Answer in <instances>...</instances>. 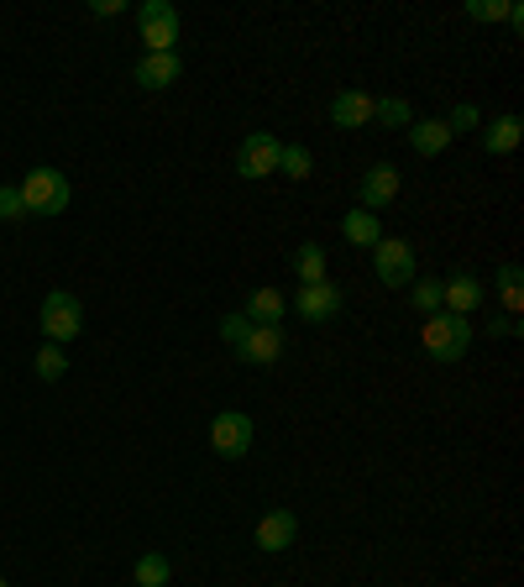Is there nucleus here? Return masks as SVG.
<instances>
[{"mask_svg": "<svg viewBox=\"0 0 524 587\" xmlns=\"http://www.w3.org/2000/svg\"><path fill=\"white\" fill-rule=\"evenodd\" d=\"M420 347H425V357H436V362H462L466 347H472V325L462 321V315H425V325H420Z\"/></svg>", "mask_w": 524, "mask_h": 587, "instance_id": "nucleus-1", "label": "nucleus"}, {"mask_svg": "<svg viewBox=\"0 0 524 587\" xmlns=\"http://www.w3.org/2000/svg\"><path fill=\"white\" fill-rule=\"evenodd\" d=\"M22 200H27V215H63L74 205V184L59 174V168H32L22 184Z\"/></svg>", "mask_w": 524, "mask_h": 587, "instance_id": "nucleus-2", "label": "nucleus"}, {"mask_svg": "<svg viewBox=\"0 0 524 587\" xmlns=\"http://www.w3.org/2000/svg\"><path fill=\"white\" fill-rule=\"evenodd\" d=\"M37 321H42V336H48L53 347H68V341L85 330V304H79L68 289H53V294H42Z\"/></svg>", "mask_w": 524, "mask_h": 587, "instance_id": "nucleus-3", "label": "nucleus"}, {"mask_svg": "<svg viewBox=\"0 0 524 587\" xmlns=\"http://www.w3.org/2000/svg\"><path fill=\"white\" fill-rule=\"evenodd\" d=\"M373 273H378L383 289H409L414 284V247L399 236H383L373 247Z\"/></svg>", "mask_w": 524, "mask_h": 587, "instance_id": "nucleus-4", "label": "nucleus"}, {"mask_svg": "<svg viewBox=\"0 0 524 587\" xmlns=\"http://www.w3.org/2000/svg\"><path fill=\"white\" fill-rule=\"evenodd\" d=\"M137 27H142L147 53H174L178 42V11L169 0H142L137 5Z\"/></svg>", "mask_w": 524, "mask_h": 587, "instance_id": "nucleus-5", "label": "nucleus"}, {"mask_svg": "<svg viewBox=\"0 0 524 587\" xmlns=\"http://www.w3.org/2000/svg\"><path fill=\"white\" fill-rule=\"evenodd\" d=\"M278 152H284V142H278L273 132H247L241 147H236V174L252 178V184L267 174H278Z\"/></svg>", "mask_w": 524, "mask_h": 587, "instance_id": "nucleus-6", "label": "nucleus"}, {"mask_svg": "<svg viewBox=\"0 0 524 587\" xmlns=\"http://www.w3.org/2000/svg\"><path fill=\"white\" fill-rule=\"evenodd\" d=\"M210 446H215V457H226V462H241V457L252 451V414L221 410L215 420H210Z\"/></svg>", "mask_w": 524, "mask_h": 587, "instance_id": "nucleus-7", "label": "nucleus"}, {"mask_svg": "<svg viewBox=\"0 0 524 587\" xmlns=\"http://www.w3.org/2000/svg\"><path fill=\"white\" fill-rule=\"evenodd\" d=\"M341 304H347V299H341V289H336L330 278H325V284H304V289L294 294V315H299V321H310V325L336 321V315H341Z\"/></svg>", "mask_w": 524, "mask_h": 587, "instance_id": "nucleus-8", "label": "nucleus"}, {"mask_svg": "<svg viewBox=\"0 0 524 587\" xmlns=\"http://www.w3.org/2000/svg\"><path fill=\"white\" fill-rule=\"evenodd\" d=\"M241 362H252V367H273L278 357H284V330L278 325H247V336L232 347Z\"/></svg>", "mask_w": 524, "mask_h": 587, "instance_id": "nucleus-9", "label": "nucleus"}, {"mask_svg": "<svg viewBox=\"0 0 524 587\" xmlns=\"http://www.w3.org/2000/svg\"><path fill=\"white\" fill-rule=\"evenodd\" d=\"M394 195H399V168H394V163H373L367 174L357 178V200H362V210H373V215H378Z\"/></svg>", "mask_w": 524, "mask_h": 587, "instance_id": "nucleus-10", "label": "nucleus"}, {"mask_svg": "<svg viewBox=\"0 0 524 587\" xmlns=\"http://www.w3.org/2000/svg\"><path fill=\"white\" fill-rule=\"evenodd\" d=\"M477 304H483V278H477V273H451V278L440 284V310H446V315H462L466 321Z\"/></svg>", "mask_w": 524, "mask_h": 587, "instance_id": "nucleus-11", "label": "nucleus"}, {"mask_svg": "<svg viewBox=\"0 0 524 587\" xmlns=\"http://www.w3.org/2000/svg\"><path fill=\"white\" fill-rule=\"evenodd\" d=\"M294 535H299V520H294L289 509H267L258 520V551H267V557H278V551H289L294 546Z\"/></svg>", "mask_w": 524, "mask_h": 587, "instance_id": "nucleus-12", "label": "nucleus"}, {"mask_svg": "<svg viewBox=\"0 0 524 587\" xmlns=\"http://www.w3.org/2000/svg\"><path fill=\"white\" fill-rule=\"evenodd\" d=\"M367 121H373V95H362V89H341V95L330 100V126L357 132V126H367Z\"/></svg>", "mask_w": 524, "mask_h": 587, "instance_id": "nucleus-13", "label": "nucleus"}, {"mask_svg": "<svg viewBox=\"0 0 524 587\" xmlns=\"http://www.w3.org/2000/svg\"><path fill=\"white\" fill-rule=\"evenodd\" d=\"M178 74H184V63H178V53H147L142 63H137V85L142 89H169V85H178Z\"/></svg>", "mask_w": 524, "mask_h": 587, "instance_id": "nucleus-14", "label": "nucleus"}, {"mask_svg": "<svg viewBox=\"0 0 524 587\" xmlns=\"http://www.w3.org/2000/svg\"><path fill=\"white\" fill-rule=\"evenodd\" d=\"M341 236H347L351 247H362V252H373L383 241V221L373 210H347V221H341Z\"/></svg>", "mask_w": 524, "mask_h": 587, "instance_id": "nucleus-15", "label": "nucleus"}, {"mask_svg": "<svg viewBox=\"0 0 524 587\" xmlns=\"http://www.w3.org/2000/svg\"><path fill=\"white\" fill-rule=\"evenodd\" d=\"M524 137V121L520 116H494L488 126H483V147L494 152V158H503V152H514Z\"/></svg>", "mask_w": 524, "mask_h": 587, "instance_id": "nucleus-16", "label": "nucleus"}, {"mask_svg": "<svg viewBox=\"0 0 524 587\" xmlns=\"http://www.w3.org/2000/svg\"><path fill=\"white\" fill-rule=\"evenodd\" d=\"M409 147H414L420 158H436V152L451 147V126H446V121H414V126H409Z\"/></svg>", "mask_w": 524, "mask_h": 587, "instance_id": "nucleus-17", "label": "nucleus"}, {"mask_svg": "<svg viewBox=\"0 0 524 587\" xmlns=\"http://www.w3.org/2000/svg\"><path fill=\"white\" fill-rule=\"evenodd\" d=\"M252 325H278L284 321V294L278 289H258L252 299H247V310H241Z\"/></svg>", "mask_w": 524, "mask_h": 587, "instance_id": "nucleus-18", "label": "nucleus"}, {"mask_svg": "<svg viewBox=\"0 0 524 587\" xmlns=\"http://www.w3.org/2000/svg\"><path fill=\"white\" fill-rule=\"evenodd\" d=\"M294 273H299V284H325V247L321 241H304V247L294 252Z\"/></svg>", "mask_w": 524, "mask_h": 587, "instance_id": "nucleus-19", "label": "nucleus"}, {"mask_svg": "<svg viewBox=\"0 0 524 587\" xmlns=\"http://www.w3.org/2000/svg\"><path fill=\"white\" fill-rule=\"evenodd\" d=\"M32 367H37V378H42V383H59L63 373H68V357H63V347L42 341V347H37V357H32Z\"/></svg>", "mask_w": 524, "mask_h": 587, "instance_id": "nucleus-20", "label": "nucleus"}, {"mask_svg": "<svg viewBox=\"0 0 524 587\" xmlns=\"http://www.w3.org/2000/svg\"><path fill=\"white\" fill-rule=\"evenodd\" d=\"M169 572H174L169 557L147 551V557H137V572H132V577H137V587H163V583H169Z\"/></svg>", "mask_w": 524, "mask_h": 587, "instance_id": "nucleus-21", "label": "nucleus"}, {"mask_svg": "<svg viewBox=\"0 0 524 587\" xmlns=\"http://www.w3.org/2000/svg\"><path fill=\"white\" fill-rule=\"evenodd\" d=\"M409 304L420 315H440V278H414L409 284Z\"/></svg>", "mask_w": 524, "mask_h": 587, "instance_id": "nucleus-22", "label": "nucleus"}, {"mask_svg": "<svg viewBox=\"0 0 524 587\" xmlns=\"http://www.w3.org/2000/svg\"><path fill=\"white\" fill-rule=\"evenodd\" d=\"M498 299H503L509 310H520V304H524V273H520V263L498 267Z\"/></svg>", "mask_w": 524, "mask_h": 587, "instance_id": "nucleus-23", "label": "nucleus"}, {"mask_svg": "<svg viewBox=\"0 0 524 587\" xmlns=\"http://www.w3.org/2000/svg\"><path fill=\"white\" fill-rule=\"evenodd\" d=\"M278 168H284L289 178H310V168H315V158H310V147L289 142L284 152H278Z\"/></svg>", "mask_w": 524, "mask_h": 587, "instance_id": "nucleus-24", "label": "nucleus"}, {"mask_svg": "<svg viewBox=\"0 0 524 587\" xmlns=\"http://www.w3.org/2000/svg\"><path fill=\"white\" fill-rule=\"evenodd\" d=\"M373 121H383V126H414V116H409V105L404 100H373Z\"/></svg>", "mask_w": 524, "mask_h": 587, "instance_id": "nucleus-25", "label": "nucleus"}, {"mask_svg": "<svg viewBox=\"0 0 524 587\" xmlns=\"http://www.w3.org/2000/svg\"><path fill=\"white\" fill-rule=\"evenodd\" d=\"M509 5L514 0H466V16L472 22H509Z\"/></svg>", "mask_w": 524, "mask_h": 587, "instance_id": "nucleus-26", "label": "nucleus"}, {"mask_svg": "<svg viewBox=\"0 0 524 587\" xmlns=\"http://www.w3.org/2000/svg\"><path fill=\"white\" fill-rule=\"evenodd\" d=\"M22 215H27L22 189H16V184H0V221H22Z\"/></svg>", "mask_w": 524, "mask_h": 587, "instance_id": "nucleus-27", "label": "nucleus"}, {"mask_svg": "<svg viewBox=\"0 0 524 587\" xmlns=\"http://www.w3.org/2000/svg\"><path fill=\"white\" fill-rule=\"evenodd\" d=\"M247 315H241V310H232V315H226V321H221V341H226V347H236V341H241V336H247Z\"/></svg>", "mask_w": 524, "mask_h": 587, "instance_id": "nucleus-28", "label": "nucleus"}, {"mask_svg": "<svg viewBox=\"0 0 524 587\" xmlns=\"http://www.w3.org/2000/svg\"><path fill=\"white\" fill-rule=\"evenodd\" d=\"M477 105H457V111H451V116H446V126H451V137H457V132H472V126H477Z\"/></svg>", "mask_w": 524, "mask_h": 587, "instance_id": "nucleus-29", "label": "nucleus"}, {"mask_svg": "<svg viewBox=\"0 0 524 587\" xmlns=\"http://www.w3.org/2000/svg\"><path fill=\"white\" fill-rule=\"evenodd\" d=\"M126 11V0H95V16H121Z\"/></svg>", "mask_w": 524, "mask_h": 587, "instance_id": "nucleus-30", "label": "nucleus"}, {"mask_svg": "<svg viewBox=\"0 0 524 587\" xmlns=\"http://www.w3.org/2000/svg\"><path fill=\"white\" fill-rule=\"evenodd\" d=\"M0 587H5V577H0Z\"/></svg>", "mask_w": 524, "mask_h": 587, "instance_id": "nucleus-31", "label": "nucleus"}]
</instances>
